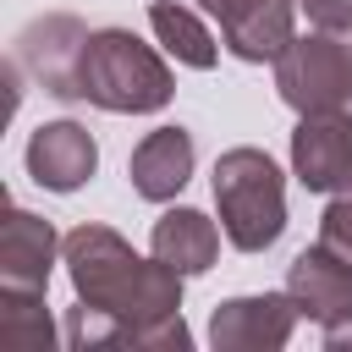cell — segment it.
<instances>
[{
	"label": "cell",
	"instance_id": "6da1fadb",
	"mask_svg": "<svg viewBox=\"0 0 352 352\" xmlns=\"http://www.w3.org/2000/svg\"><path fill=\"white\" fill-rule=\"evenodd\" d=\"M60 264L72 275V292L104 314L121 319V346L138 324L182 314V280L165 258H138L126 236H116L110 226H77L60 242Z\"/></svg>",
	"mask_w": 352,
	"mask_h": 352
},
{
	"label": "cell",
	"instance_id": "7a4b0ae2",
	"mask_svg": "<svg viewBox=\"0 0 352 352\" xmlns=\"http://www.w3.org/2000/svg\"><path fill=\"white\" fill-rule=\"evenodd\" d=\"M77 88L88 104H99L110 116H148V110L170 104L176 77H170L165 55L154 44H143L132 28H94L82 44Z\"/></svg>",
	"mask_w": 352,
	"mask_h": 352
},
{
	"label": "cell",
	"instance_id": "3957f363",
	"mask_svg": "<svg viewBox=\"0 0 352 352\" xmlns=\"http://www.w3.org/2000/svg\"><path fill=\"white\" fill-rule=\"evenodd\" d=\"M214 209L236 253H264L286 231V182L264 148H226L214 160Z\"/></svg>",
	"mask_w": 352,
	"mask_h": 352
},
{
	"label": "cell",
	"instance_id": "277c9868",
	"mask_svg": "<svg viewBox=\"0 0 352 352\" xmlns=\"http://www.w3.org/2000/svg\"><path fill=\"white\" fill-rule=\"evenodd\" d=\"M275 94L308 116V110H341L352 99V50L341 33L314 28L308 38H292L286 55L275 60Z\"/></svg>",
	"mask_w": 352,
	"mask_h": 352
},
{
	"label": "cell",
	"instance_id": "5b68a950",
	"mask_svg": "<svg viewBox=\"0 0 352 352\" xmlns=\"http://www.w3.org/2000/svg\"><path fill=\"white\" fill-rule=\"evenodd\" d=\"M297 302L292 292H258V297H231L214 308L209 319V341L214 352H275L292 341L297 330Z\"/></svg>",
	"mask_w": 352,
	"mask_h": 352
},
{
	"label": "cell",
	"instance_id": "8992f818",
	"mask_svg": "<svg viewBox=\"0 0 352 352\" xmlns=\"http://www.w3.org/2000/svg\"><path fill=\"white\" fill-rule=\"evenodd\" d=\"M292 176L308 192H341L352 182V116L308 110L292 132Z\"/></svg>",
	"mask_w": 352,
	"mask_h": 352
},
{
	"label": "cell",
	"instance_id": "52a82bcc",
	"mask_svg": "<svg viewBox=\"0 0 352 352\" xmlns=\"http://www.w3.org/2000/svg\"><path fill=\"white\" fill-rule=\"evenodd\" d=\"M82 44H88V28H82L77 16H38V22L16 38V66H28L44 94H55V99H82V88H77Z\"/></svg>",
	"mask_w": 352,
	"mask_h": 352
},
{
	"label": "cell",
	"instance_id": "ba28073f",
	"mask_svg": "<svg viewBox=\"0 0 352 352\" xmlns=\"http://www.w3.org/2000/svg\"><path fill=\"white\" fill-rule=\"evenodd\" d=\"M28 176L50 192H77L94 165H99V143L82 121H44L33 138H28Z\"/></svg>",
	"mask_w": 352,
	"mask_h": 352
},
{
	"label": "cell",
	"instance_id": "9c48e42d",
	"mask_svg": "<svg viewBox=\"0 0 352 352\" xmlns=\"http://www.w3.org/2000/svg\"><path fill=\"white\" fill-rule=\"evenodd\" d=\"M60 242L66 236H55V226L44 214L11 204L6 220H0V286H33V292H44Z\"/></svg>",
	"mask_w": 352,
	"mask_h": 352
},
{
	"label": "cell",
	"instance_id": "30bf717a",
	"mask_svg": "<svg viewBox=\"0 0 352 352\" xmlns=\"http://www.w3.org/2000/svg\"><path fill=\"white\" fill-rule=\"evenodd\" d=\"M192 160H198V148H192V132H187V126H154V132L132 148V160H126L132 192L148 198V204H170V198L187 187Z\"/></svg>",
	"mask_w": 352,
	"mask_h": 352
},
{
	"label": "cell",
	"instance_id": "8fae6325",
	"mask_svg": "<svg viewBox=\"0 0 352 352\" xmlns=\"http://www.w3.org/2000/svg\"><path fill=\"white\" fill-rule=\"evenodd\" d=\"M286 292H292V302H297L302 319L330 324L336 314L352 308V264H346L341 253H330L324 242H314V248H302V253L292 258Z\"/></svg>",
	"mask_w": 352,
	"mask_h": 352
},
{
	"label": "cell",
	"instance_id": "7c38bea8",
	"mask_svg": "<svg viewBox=\"0 0 352 352\" xmlns=\"http://www.w3.org/2000/svg\"><path fill=\"white\" fill-rule=\"evenodd\" d=\"M297 0H248L220 33H226V50L236 60H280L286 44L297 38Z\"/></svg>",
	"mask_w": 352,
	"mask_h": 352
},
{
	"label": "cell",
	"instance_id": "4fadbf2b",
	"mask_svg": "<svg viewBox=\"0 0 352 352\" xmlns=\"http://www.w3.org/2000/svg\"><path fill=\"white\" fill-rule=\"evenodd\" d=\"M154 258H165L176 275H204L220 258V226L198 209H165L148 231Z\"/></svg>",
	"mask_w": 352,
	"mask_h": 352
},
{
	"label": "cell",
	"instance_id": "5bb4252c",
	"mask_svg": "<svg viewBox=\"0 0 352 352\" xmlns=\"http://www.w3.org/2000/svg\"><path fill=\"white\" fill-rule=\"evenodd\" d=\"M148 28H154L160 50L176 55L182 66H192V72H209V66L220 60L214 33L198 22V11H187V6H176V0H154V6H148Z\"/></svg>",
	"mask_w": 352,
	"mask_h": 352
},
{
	"label": "cell",
	"instance_id": "9a60e30c",
	"mask_svg": "<svg viewBox=\"0 0 352 352\" xmlns=\"http://www.w3.org/2000/svg\"><path fill=\"white\" fill-rule=\"evenodd\" d=\"M55 341V324L44 314V292L33 286H0V346L11 352H44Z\"/></svg>",
	"mask_w": 352,
	"mask_h": 352
},
{
	"label": "cell",
	"instance_id": "2e32d148",
	"mask_svg": "<svg viewBox=\"0 0 352 352\" xmlns=\"http://www.w3.org/2000/svg\"><path fill=\"white\" fill-rule=\"evenodd\" d=\"M126 346H138V352H187V346H192V330H187L182 314H165V319L138 324V330L126 336Z\"/></svg>",
	"mask_w": 352,
	"mask_h": 352
},
{
	"label": "cell",
	"instance_id": "e0dca14e",
	"mask_svg": "<svg viewBox=\"0 0 352 352\" xmlns=\"http://www.w3.org/2000/svg\"><path fill=\"white\" fill-rule=\"evenodd\" d=\"M319 242L352 264V182H346L341 192H330V204H324V214H319Z\"/></svg>",
	"mask_w": 352,
	"mask_h": 352
},
{
	"label": "cell",
	"instance_id": "ac0fdd59",
	"mask_svg": "<svg viewBox=\"0 0 352 352\" xmlns=\"http://www.w3.org/2000/svg\"><path fill=\"white\" fill-rule=\"evenodd\" d=\"M302 6V16L314 22V28H324V33H346L352 28V0H297Z\"/></svg>",
	"mask_w": 352,
	"mask_h": 352
},
{
	"label": "cell",
	"instance_id": "d6986e66",
	"mask_svg": "<svg viewBox=\"0 0 352 352\" xmlns=\"http://www.w3.org/2000/svg\"><path fill=\"white\" fill-rule=\"evenodd\" d=\"M324 346H330V352H352V308L324 324Z\"/></svg>",
	"mask_w": 352,
	"mask_h": 352
},
{
	"label": "cell",
	"instance_id": "ffe728a7",
	"mask_svg": "<svg viewBox=\"0 0 352 352\" xmlns=\"http://www.w3.org/2000/svg\"><path fill=\"white\" fill-rule=\"evenodd\" d=\"M198 6H204L209 16H220V28H226V22H231V16H236V11L248 6V0H198Z\"/></svg>",
	"mask_w": 352,
	"mask_h": 352
}]
</instances>
